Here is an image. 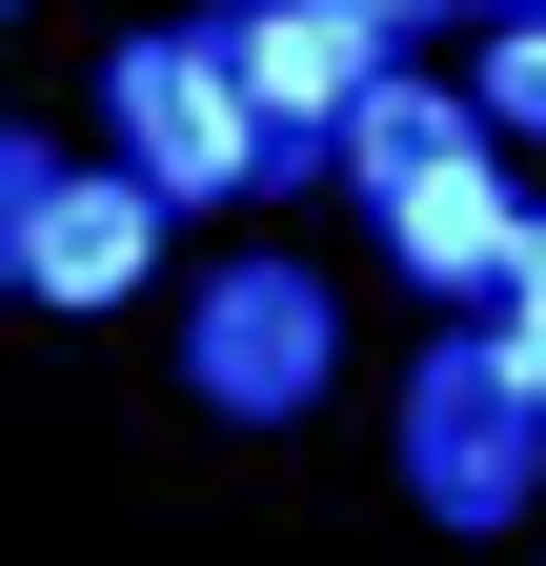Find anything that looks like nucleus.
<instances>
[{"mask_svg":"<svg viewBox=\"0 0 546 566\" xmlns=\"http://www.w3.org/2000/svg\"><path fill=\"white\" fill-rule=\"evenodd\" d=\"M526 485H546V385L486 324H445L426 365H405V506L426 526H526Z\"/></svg>","mask_w":546,"mask_h":566,"instance_id":"obj_1","label":"nucleus"},{"mask_svg":"<svg viewBox=\"0 0 546 566\" xmlns=\"http://www.w3.org/2000/svg\"><path fill=\"white\" fill-rule=\"evenodd\" d=\"M202 41H223V82H243V122H263V202L345 163V102L405 61V41L365 21V0H223Z\"/></svg>","mask_w":546,"mask_h":566,"instance_id":"obj_2","label":"nucleus"},{"mask_svg":"<svg viewBox=\"0 0 546 566\" xmlns=\"http://www.w3.org/2000/svg\"><path fill=\"white\" fill-rule=\"evenodd\" d=\"M122 182H162V202H263V122H243V82H223V41L202 21H162V41H122Z\"/></svg>","mask_w":546,"mask_h":566,"instance_id":"obj_3","label":"nucleus"},{"mask_svg":"<svg viewBox=\"0 0 546 566\" xmlns=\"http://www.w3.org/2000/svg\"><path fill=\"white\" fill-rule=\"evenodd\" d=\"M324 365H345V324H324V283H304V263H202V304H182V385L223 405V424L324 405Z\"/></svg>","mask_w":546,"mask_h":566,"instance_id":"obj_4","label":"nucleus"},{"mask_svg":"<svg viewBox=\"0 0 546 566\" xmlns=\"http://www.w3.org/2000/svg\"><path fill=\"white\" fill-rule=\"evenodd\" d=\"M506 243H526V202L486 182V142H445V163H405V182H385V263L426 283V304H486Z\"/></svg>","mask_w":546,"mask_h":566,"instance_id":"obj_5","label":"nucleus"},{"mask_svg":"<svg viewBox=\"0 0 546 566\" xmlns=\"http://www.w3.org/2000/svg\"><path fill=\"white\" fill-rule=\"evenodd\" d=\"M143 243H162V182H82V163H61L41 182V243H21V283H41V304H122V283H143Z\"/></svg>","mask_w":546,"mask_h":566,"instance_id":"obj_6","label":"nucleus"},{"mask_svg":"<svg viewBox=\"0 0 546 566\" xmlns=\"http://www.w3.org/2000/svg\"><path fill=\"white\" fill-rule=\"evenodd\" d=\"M445 142H465V102H445V82H405V61H385V82H365V102H345V182H365V202H385V182H405V163H445Z\"/></svg>","mask_w":546,"mask_h":566,"instance_id":"obj_7","label":"nucleus"},{"mask_svg":"<svg viewBox=\"0 0 546 566\" xmlns=\"http://www.w3.org/2000/svg\"><path fill=\"white\" fill-rule=\"evenodd\" d=\"M486 304H506V324H486V344H506V365H526V385H546V223H526V243H506V283H486Z\"/></svg>","mask_w":546,"mask_h":566,"instance_id":"obj_8","label":"nucleus"},{"mask_svg":"<svg viewBox=\"0 0 546 566\" xmlns=\"http://www.w3.org/2000/svg\"><path fill=\"white\" fill-rule=\"evenodd\" d=\"M41 182H61V142H21V122H0V283H21V243H41Z\"/></svg>","mask_w":546,"mask_h":566,"instance_id":"obj_9","label":"nucleus"},{"mask_svg":"<svg viewBox=\"0 0 546 566\" xmlns=\"http://www.w3.org/2000/svg\"><path fill=\"white\" fill-rule=\"evenodd\" d=\"M465 122H526V142H546V21H506V61H486V102H465Z\"/></svg>","mask_w":546,"mask_h":566,"instance_id":"obj_10","label":"nucleus"},{"mask_svg":"<svg viewBox=\"0 0 546 566\" xmlns=\"http://www.w3.org/2000/svg\"><path fill=\"white\" fill-rule=\"evenodd\" d=\"M365 21H385V41H405V21H445V0H365Z\"/></svg>","mask_w":546,"mask_h":566,"instance_id":"obj_11","label":"nucleus"},{"mask_svg":"<svg viewBox=\"0 0 546 566\" xmlns=\"http://www.w3.org/2000/svg\"><path fill=\"white\" fill-rule=\"evenodd\" d=\"M506 21H546V0H506Z\"/></svg>","mask_w":546,"mask_h":566,"instance_id":"obj_12","label":"nucleus"},{"mask_svg":"<svg viewBox=\"0 0 546 566\" xmlns=\"http://www.w3.org/2000/svg\"><path fill=\"white\" fill-rule=\"evenodd\" d=\"M0 21H21V0H0Z\"/></svg>","mask_w":546,"mask_h":566,"instance_id":"obj_13","label":"nucleus"}]
</instances>
